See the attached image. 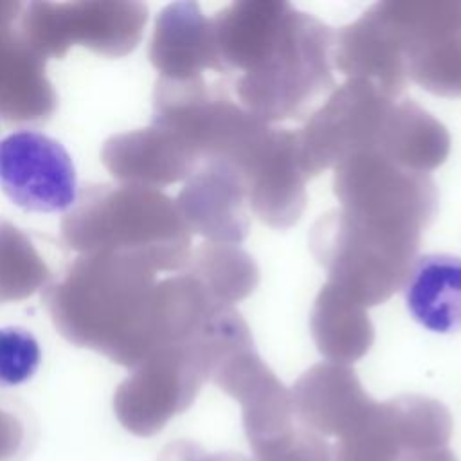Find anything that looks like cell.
<instances>
[{
    "instance_id": "obj_1",
    "label": "cell",
    "mask_w": 461,
    "mask_h": 461,
    "mask_svg": "<svg viewBox=\"0 0 461 461\" xmlns=\"http://www.w3.org/2000/svg\"><path fill=\"white\" fill-rule=\"evenodd\" d=\"M77 171L54 137L22 128L0 139V189L27 212H67L77 203Z\"/></svg>"
},
{
    "instance_id": "obj_5",
    "label": "cell",
    "mask_w": 461,
    "mask_h": 461,
    "mask_svg": "<svg viewBox=\"0 0 461 461\" xmlns=\"http://www.w3.org/2000/svg\"><path fill=\"white\" fill-rule=\"evenodd\" d=\"M41 364V346L23 326L0 328V387H16L29 382Z\"/></svg>"
},
{
    "instance_id": "obj_6",
    "label": "cell",
    "mask_w": 461,
    "mask_h": 461,
    "mask_svg": "<svg viewBox=\"0 0 461 461\" xmlns=\"http://www.w3.org/2000/svg\"><path fill=\"white\" fill-rule=\"evenodd\" d=\"M254 461H333L330 445L308 429L288 432L252 448Z\"/></svg>"
},
{
    "instance_id": "obj_2",
    "label": "cell",
    "mask_w": 461,
    "mask_h": 461,
    "mask_svg": "<svg viewBox=\"0 0 461 461\" xmlns=\"http://www.w3.org/2000/svg\"><path fill=\"white\" fill-rule=\"evenodd\" d=\"M452 436L448 411L427 398L375 403L367 416L333 448V461H400L403 454L447 447Z\"/></svg>"
},
{
    "instance_id": "obj_7",
    "label": "cell",
    "mask_w": 461,
    "mask_h": 461,
    "mask_svg": "<svg viewBox=\"0 0 461 461\" xmlns=\"http://www.w3.org/2000/svg\"><path fill=\"white\" fill-rule=\"evenodd\" d=\"M157 461H252V459L236 452H207L193 441L178 439L166 445L160 450Z\"/></svg>"
},
{
    "instance_id": "obj_4",
    "label": "cell",
    "mask_w": 461,
    "mask_h": 461,
    "mask_svg": "<svg viewBox=\"0 0 461 461\" xmlns=\"http://www.w3.org/2000/svg\"><path fill=\"white\" fill-rule=\"evenodd\" d=\"M403 299L411 317L425 330L461 331V256H420L403 285Z\"/></svg>"
},
{
    "instance_id": "obj_8",
    "label": "cell",
    "mask_w": 461,
    "mask_h": 461,
    "mask_svg": "<svg viewBox=\"0 0 461 461\" xmlns=\"http://www.w3.org/2000/svg\"><path fill=\"white\" fill-rule=\"evenodd\" d=\"M400 461H457V457L448 447H436V448L407 452Z\"/></svg>"
},
{
    "instance_id": "obj_3",
    "label": "cell",
    "mask_w": 461,
    "mask_h": 461,
    "mask_svg": "<svg viewBox=\"0 0 461 461\" xmlns=\"http://www.w3.org/2000/svg\"><path fill=\"white\" fill-rule=\"evenodd\" d=\"M349 371L315 369L299 380L292 407L304 427L324 436L342 438L373 409Z\"/></svg>"
}]
</instances>
